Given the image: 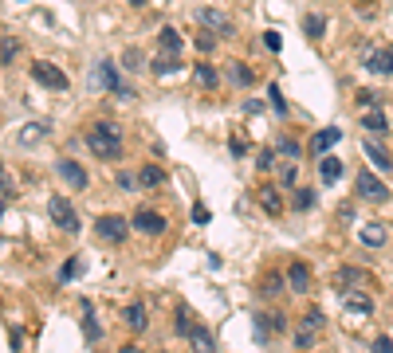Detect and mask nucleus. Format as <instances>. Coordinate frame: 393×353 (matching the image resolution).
<instances>
[{
	"instance_id": "nucleus-1",
	"label": "nucleus",
	"mask_w": 393,
	"mask_h": 353,
	"mask_svg": "<svg viewBox=\"0 0 393 353\" xmlns=\"http://www.w3.org/2000/svg\"><path fill=\"white\" fill-rule=\"evenodd\" d=\"M87 145H91L94 157L114 161L122 153V134H118V126H111V122H99V126H91V134H87Z\"/></svg>"
},
{
	"instance_id": "nucleus-2",
	"label": "nucleus",
	"mask_w": 393,
	"mask_h": 353,
	"mask_svg": "<svg viewBox=\"0 0 393 353\" xmlns=\"http://www.w3.org/2000/svg\"><path fill=\"white\" fill-rule=\"evenodd\" d=\"M354 193H358L362 201H370V204H385V201H389V189H385L374 173H358V176H354Z\"/></svg>"
},
{
	"instance_id": "nucleus-3",
	"label": "nucleus",
	"mask_w": 393,
	"mask_h": 353,
	"mask_svg": "<svg viewBox=\"0 0 393 353\" xmlns=\"http://www.w3.org/2000/svg\"><path fill=\"white\" fill-rule=\"evenodd\" d=\"M48 216H52L67 235H75L79 228H83V224H79V216H75V208H71V204L63 201V196H52V201H48Z\"/></svg>"
},
{
	"instance_id": "nucleus-4",
	"label": "nucleus",
	"mask_w": 393,
	"mask_h": 353,
	"mask_svg": "<svg viewBox=\"0 0 393 353\" xmlns=\"http://www.w3.org/2000/svg\"><path fill=\"white\" fill-rule=\"evenodd\" d=\"M94 232L103 235V240H111V244H122L130 224H126V216H99L94 220Z\"/></svg>"
},
{
	"instance_id": "nucleus-5",
	"label": "nucleus",
	"mask_w": 393,
	"mask_h": 353,
	"mask_svg": "<svg viewBox=\"0 0 393 353\" xmlns=\"http://www.w3.org/2000/svg\"><path fill=\"white\" fill-rule=\"evenodd\" d=\"M32 79L35 83H43V86H52V91H67V75H63L60 67H52V63H32Z\"/></svg>"
},
{
	"instance_id": "nucleus-6",
	"label": "nucleus",
	"mask_w": 393,
	"mask_h": 353,
	"mask_svg": "<svg viewBox=\"0 0 393 353\" xmlns=\"http://www.w3.org/2000/svg\"><path fill=\"white\" fill-rule=\"evenodd\" d=\"M134 228L145 232V235H162L165 232V216L154 212V208H142V212H134Z\"/></svg>"
},
{
	"instance_id": "nucleus-7",
	"label": "nucleus",
	"mask_w": 393,
	"mask_h": 353,
	"mask_svg": "<svg viewBox=\"0 0 393 353\" xmlns=\"http://www.w3.org/2000/svg\"><path fill=\"white\" fill-rule=\"evenodd\" d=\"M55 169H60V176L67 181V189H75V193H83V189H87V173H83V165H79V161L63 157Z\"/></svg>"
},
{
	"instance_id": "nucleus-8",
	"label": "nucleus",
	"mask_w": 393,
	"mask_h": 353,
	"mask_svg": "<svg viewBox=\"0 0 393 353\" xmlns=\"http://www.w3.org/2000/svg\"><path fill=\"white\" fill-rule=\"evenodd\" d=\"M91 86H106V91H118V67H114L111 59H103V63H99V67L91 71Z\"/></svg>"
},
{
	"instance_id": "nucleus-9",
	"label": "nucleus",
	"mask_w": 393,
	"mask_h": 353,
	"mask_svg": "<svg viewBox=\"0 0 393 353\" xmlns=\"http://www.w3.org/2000/svg\"><path fill=\"white\" fill-rule=\"evenodd\" d=\"M342 310L354 314V318H366V314L374 310V303H370V294H362V291H346L342 294Z\"/></svg>"
},
{
	"instance_id": "nucleus-10",
	"label": "nucleus",
	"mask_w": 393,
	"mask_h": 353,
	"mask_svg": "<svg viewBox=\"0 0 393 353\" xmlns=\"http://www.w3.org/2000/svg\"><path fill=\"white\" fill-rule=\"evenodd\" d=\"M196 20H201L205 28H213L216 35H232V20L221 16L216 9H196Z\"/></svg>"
},
{
	"instance_id": "nucleus-11",
	"label": "nucleus",
	"mask_w": 393,
	"mask_h": 353,
	"mask_svg": "<svg viewBox=\"0 0 393 353\" xmlns=\"http://www.w3.org/2000/svg\"><path fill=\"white\" fill-rule=\"evenodd\" d=\"M366 71H374V75H393V47H377V51H370Z\"/></svg>"
},
{
	"instance_id": "nucleus-12",
	"label": "nucleus",
	"mask_w": 393,
	"mask_h": 353,
	"mask_svg": "<svg viewBox=\"0 0 393 353\" xmlns=\"http://www.w3.org/2000/svg\"><path fill=\"white\" fill-rule=\"evenodd\" d=\"M287 283H291V291H295V294H307V291H311V271H307V263H291V267H287Z\"/></svg>"
},
{
	"instance_id": "nucleus-13",
	"label": "nucleus",
	"mask_w": 393,
	"mask_h": 353,
	"mask_svg": "<svg viewBox=\"0 0 393 353\" xmlns=\"http://www.w3.org/2000/svg\"><path fill=\"white\" fill-rule=\"evenodd\" d=\"M256 201H260V208L267 212V216H279L283 212V201H279V189H272V185H264V189H256Z\"/></svg>"
},
{
	"instance_id": "nucleus-14",
	"label": "nucleus",
	"mask_w": 393,
	"mask_h": 353,
	"mask_svg": "<svg viewBox=\"0 0 393 353\" xmlns=\"http://www.w3.org/2000/svg\"><path fill=\"white\" fill-rule=\"evenodd\" d=\"M385 235H389V232H385V224H366V228H362V244H366V247H382Z\"/></svg>"
},
{
	"instance_id": "nucleus-15",
	"label": "nucleus",
	"mask_w": 393,
	"mask_h": 353,
	"mask_svg": "<svg viewBox=\"0 0 393 353\" xmlns=\"http://www.w3.org/2000/svg\"><path fill=\"white\" fill-rule=\"evenodd\" d=\"M362 126H366L370 134H377V138H382V134H389V122H385V114H382V110H370V114L362 118Z\"/></svg>"
},
{
	"instance_id": "nucleus-16",
	"label": "nucleus",
	"mask_w": 393,
	"mask_h": 353,
	"mask_svg": "<svg viewBox=\"0 0 393 353\" xmlns=\"http://www.w3.org/2000/svg\"><path fill=\"white\" fill-rule=\"evenodd\" d=\"M150 71H154V75H173V71H181V63L173 59V51H170V55H157V59H150Z\"/></svg>"
},
{
	"instance_id": "nucleus-17",
	"label": "nucleus",
	"mask_w": 393,
	"mask_h": 353,
	"mask_svg": "<svg viewBox=\"0 0 393 353\" xmlns=\"http://www.w3.org/2000/svg\"><path fill=\"white\" fill-rule=\"evenodd\" d=\"M338 138H342V130H334V126L323 130V134H315V142H311V153H326L334 142H338Z\"/></svg>"
},
{
	"instance_id": "nucleus-18",
	"label": "nucleus",
	"mask_w": 393,
	"mask_h": 353,
	"mask_svg": "<svg viewBox=\"0 0 393 353\" xmlns=\"http://www.w3.org/2000/svg\"><path fill=\"white\" fill-rule=\"evenodd\" d=\"M145 322H150V318H145V306H142V303H130V306H126V326L142 334V330H145Z\"/></svg>"
},
{
	"instance_id": "nucleus-19",
	"label": "nucleus",
	"mask_w": 393,
	"mask_h": 353,
	"mask_svg": "<svg viewBox=\"0 0 393 353\" xmlns=\"http://www.w3.org/2000/svg\"><path fill=\"white\" fill-rule=\"evenodd\" d=\"M319 173H323V181H326V185H334V181L342 176V161H338V157H323Z\"/></svg>"
},
{
	"instance_id": "nucleus-20",
	"label": "nucleus",
	"mask_w": 393,
	"mask_h": 353,
	"mask_svg": "<svg viewBox=\"0 0 393 353\" xmlns=\"http://www.w3.org/2000/svg\"><path fill=\"white\" fill-rule=\"evenodd\" d=\"M138 181H142V189H157V185H162V181H165V173H162V169H157V165H145Z\"/></svg>"
},
{
	"instance_id": "nucleus-21",
	"label": "nucleus",
	"mask_w": 393,
	"mask_h": 353,
	"mask_svg": "<svg viewBox=\"0 0 393 353\" xmlns=\"http://www.w3.org/2000/svg\"><path fill=\"white\" fill-rule=\"evenodd\" d=\"M366 157H370V161H374V165H377V169H382V173H385V169H389V165H393V161H389V153H385V150H377V145H374V142H366Z\"/></svg>"
},
{
	"instance_id": "nucleus-22",
	"label": "nucleus",
	"mask_w": 393,
	"mask_h": 353,
	"mask_svg": "<svg viewBox=\"0 0 393 353\" xmlns=\"http://www.w3.org/2000/svg\"><path fill=\"white\" fill-rule=\"evenodd\" d=\"M228 75H232V83H240V86H248L252 79H256V75H252V67H248V63H232V71H228Z\"/></svg>"
},
{
	"instance_id": "nucleus-23",
	"label": "nucleus",
	"mask_w": 393,
	"mask_h": 353,
	"mask_svg": "<svg viewBox=\"0 0 393 353\" xmlns=\"http://www.w3.org/2000/svg\"><path fill=\"white\" fill-rule=\"evenodd\" d=\"M185 337H193V345H196V349H201V353H209V349H213V337H209V334H205V330H201V326H193V330H189Z\"/></svg>"
},
{
	"instance_id": "nucleus-24",
	"label": "nucleus",
	"mask_w": 393,
	"mask_h": 353,
	"mask_svg": "<svg viewBox=\"0 0 393 353\" xmlns=\"http://www.w3.org/2000/svg\"><path fill=\"white\" fill-rule=\"evenodd\" d=\"M323 28H326L323 16H303V32H307L311 40H319V35H323Z\"/></svg>"
},
{
	"instance_id": "nucleus-25",
	"label": "nucleus",
	"mask_w": 393,
	"mask_h": 353,
	"mask_svg": "<svg viewBox=\"0 0 393 353\" xmlns=\"http://www.w3.org/2000/svg\"><path fill=\"white\" fill-rule=\"evenodd\" d=\"M16 55H20V40H16V35H9V40H4V47H0V63H12Z\"/></svg>"
},
{
	"instance_id": "nucleus-26",
	"label": "nucleus",
	"mask_w": 393,
	"mask_h": 353,
	"mask_svg": "<svg viewBox=\"0 0 393 353\" xmlns=\"http://www.w3.org/2000/svg\"><path fill=\"white\" fill-rule=\"evenodd\" d=\"M157 35H162V47H165V51H181V35L173 32V28H162Z\"/></svg>"
},
{
	"instance_id": "nucleus-27",
	"label": "nucleus",
	"mask_w": 393,
	"mask_h": 353,
	"mask_svg": "<svg viewBox=\"0 0 393 353\" xmlns=\"http://www.w3.org/2000/svg\"><path fill=\"white\" fill-rule=\"evenodd\" d=\"M122 67H126V71H138V67H142V51H138V47H126V51H122Z\"/></svg>"
},
{
	"instance_id": "nucleus-28",
	"label": "nucleus",
	"mask_w": 393,
	"mask_h": 353,
	"mask_svg": "<svg viewBox=\"0 0 393 353\" xmlns=\"http://www.w3.org/2000/svg\"><path fill=\"white\" fill-rule=\"evenodd\" d=\"M216 79H221V75H216L209 63H201V67H196V83H201V86H216Z\"/></svg>"
},
{
	"instance_id": "nucleus-29",
	"label": "nucleus",
	"mask_w": 393,
	"mask_h": 353,
	"mask_svg": "<svg viewBox=\"0 0 393 353\" xmlns=\"http://www.w3.org/2000/svg\"><path fill=\"white\" fill-rule=\"evenodd\" d=\"M40 138H43V126L32 122V126H24V134H20V145H32V142H40Z\"/></svg>"
},
{
	"instance_id": "nucleus-30",
	"label": "nucleus",
	"mask_w": 393,
	"mask_h": 353,
	"mask_svg": "<svg viewBox=\"0 0 393 353\" xmlns=\"http://www.w3.org/2000/svg\"><path fill=\"white\" fill-rule=\"evenodd\" d=\"M196 47H201V51H213V47H216V32H213V28L196 35Z\"/></svg>"
},
{
	"instance_id": "nucleus-31",
	"label": "nucleus",
	"mask_w": 393,
	"mask_h": 353,
	"mask_svg": "<svg viewBox=\"0 0 393 353\" xmlns=\"http://www.w3.org/2000/svg\"><path fill=\"white\" fill-rule=\"evenodd\" d=\"M323 310H307V318H303V326H307V330H323Z\"/></svg>"
},
{
	"instance_id": "nucleus-32",
	"label": "nucleus",
	"mask_w": 393,
	"mask_h": 353,
	"mask_svg": "<svg viewBox=\"0 0 393 353\" xmlns=\"http://www.w3.org/2000/svg\"><path fill=\"white\" fill-rule=\"evenodd\" d=\"M311 204H315V196H311V189H299V193H295V208H303V212H307Z\"/></svg>"
},
{
	"instance_id": "nucleus-33",
	"label": "nucleus",
	"mask_w": 393,
	"mask_h": 353,
	"mask_svg": "<svg viewBox=\"0 0 393 353\" xmlns=\"http://www.w3.org/2000/svg\"><path fill=\"white\" fill-rule=\"evenodd\" d=\"M87 306V303H83ZM83 334L87 337H99V334H103V330H99V322H91V306H87V322H83Z\"/></svg>"
},
{
	"instance_id": "nucleus-34",
	"label": "nucleus",
	"mask_w": 393,
	"mask_h": 353,
	"mask_svg": "<svg viewBox=\"0 0 393 353\" xmlns=\"http://www.w3.org/2000/svg\"><path fill=\"white\" fill-rule=\"evenodd\" d=\"M79 275V259H71V263H63V271H60V279H75Z\"/></svg>"
},
{
	"instance_id": "nucleus-35",
	"label": "nucleus",
	"mask_w": 393,
	"mask_h": 353,
	"mask_svg": "<svg viewBox=\"0 0 393 353\" xmlns=\"http://www.w3.org/2000/svg\"><path fill=\"white\" fill-rule=\"evenodd\" d=\"M264 294H279V275H267L264 279Z\"/></svg>"
},
{
	"instance_id": "nucleus-36",
	"label": "nucleus",
	"mask_w": 393,
	"mask_h": 353,
	"mask_svg": "<svg viewBox=\"0 0 393 353\" xmlns=\"http://www.w3.org/2000/svg\"><path fill=\"white\" fill-rule=\"evenodd\" d=\"M272 102H275V110H279V114H287V102H283L279 86H272Z\"/></svg>"
},
{
	"instance_id": "nucleus-37",
	"label": "nucleus",
	"mask_w": 393,
	"mask_h": 353,
	"mask_svg": "<svg viewBox=\"0 0 393 353\" xmlns=\"http://www.w3.org/2000/svg\"><path fill=\"white\" fill-rule=\"evenodd\" d=\"M193 220H196V224H209V208H205V204H196V208H193Z\"/></svg>"
},
{
	"instance_id": "nucleus-38",
	"label": "nucleus",
	"mask_w": 393,
	"mask_h": 353,
	"mask_svg": "<svg viewBox=\"0 0 393 353\" xmlns=\"http://www.w3.org/2000/svg\"><path fill=\"white\" fill-rule=\"evenodd\" d=\"M264 43H267L272 51H279V32H264Z\"/></svg>"
},
{
	"instance_id": "nucleus-39",
	"label": "nucleus",
	"mask_w": 393,
	"mask_h": 353,
	"mask_svg": "<svg viewBox=\"0 0 393 353\" xmlns=\"http://www.w3.org/2000/svg\"><path fill=\"white\" fill-rule=\"evenodd\" d=\"M374 349H382V353H393V337H377V342H374Z\"/></svg>"
},
{
	"instance_id": "nucleus-40",
	"label": "nucleus",
	"mask_w": 393,
	"mask_h": 353,
	"mask_svg": "<svg viewBox=\"0 0 393 353\" xmlns=\"http://www.w3.org/2000/svg\"><path fill=\"white\" fill-rule=\"evenodd\" d=\"M256 165H260V169H272V150H264V153H260V157H256Z\"/></svg>"
},
{
	"instance_id": "nucleus-41",
	"label": "nucleus",
	"mask_w": 393,
	"mask_h": 353,
	"mask_svg": "<svg viewBox=\"0 0 393 353\" xmlns=\"http://www.w3.org/2000/svg\"><path fill=\"white\" fill-rule=\"evenodd\" d=\"M279 150H283V153H287V157H299V145H295V142H283V145H279Z\"/></svg>"
},
{
	"instance_id": "nucleus-42",
	"label": "nucleus",
	"mask_w": 393,
	"mask_h": 353,
	"mask_svg": "<svg viewBox=\"0 0 393 353\" xmlns=\"http://www.w3.org/2000/svg\"><path fill=\"white\" fill-rule=\"evenodd\" d=\"M130 4H134V9H142V4H145V0H130Z\"/></svg>"
}]
</instances>
